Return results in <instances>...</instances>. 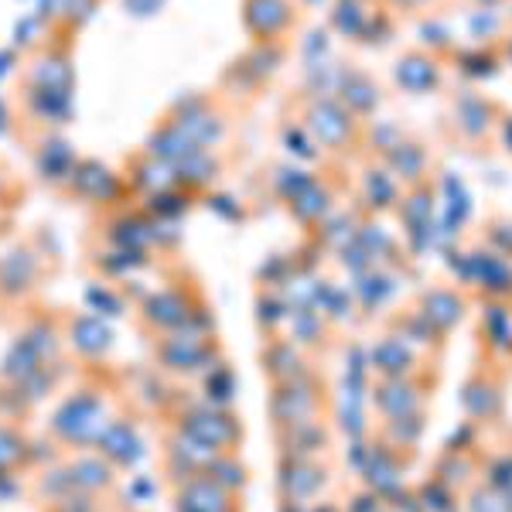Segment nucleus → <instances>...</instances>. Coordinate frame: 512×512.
I'll use <instances>...</instances> for the list:
<instances>
[{
    "label": "nucleus",
    "mask_w": 512,
    "mask_h": 512,
    "mask_svg": "<svg viewBox=\"0 0 512 512\" xmlns=\"http://www.w3.org/2000/svg\"><path fill=\"white\" fill-rule=\"evenodd\" d=\"M294 106V123L311 147L328 161H352L366 154L369 123L352 113L332 89H301Z\"/></svg>",
    "instance_id": "nucleus-1"
},
{
    "label": "nucleus",
    "mask_w": 512,
    "mask_h": 512,
    "mask_svg": "<svg viewBox=\"0 0 512 512\" xmlns=\"http://www.w3.org/2000/svg\"><path fill=\"white\" fill-rule=\"evenodd\" d=\"M502 113H506V106H502L499 99L475 93V89H465V93L451 96L444 130H448L451 140L465 144L468 151H482V147L495 144V130H499Z\"/></svg>",
    "instance_id": "nucleus-2"
},
{
    "label": "nucleus",
    "mask_w": 512,
    "mask_h": 512,
    "mask_svg": "<svg viewBox=\"0 0 512 512\" xmlns=\"http://www.w3.org/2000/svg\"><path fill=\"white\" fill-rule=\"evenodd\" d=\"M103 427H106V400L96 390H79L59 403L48 431H52L55 441L69 444V448H89V444H96Z\"/></svg>",
    "instance_id": "nucleus-3"
},
{
    "label": "nucleus",
    "mask_w": 512,
    "mask_h": 512,
    "mask_svg": "<svg viewBox=\"0 0 512 512\" xmlns=\"http://www.w3.org/2000/svg\"><path fill=\"white\" fill-rule=\"evenodd\" d=\"M393 86L407 96H431L448 86V59L437 48L410 45L393 62Z\"/></svg>",
    "instance_id": "nucleus-4"
},
{
    "label": "nucleus",
    "mask_w": 512,
    "mask_h": 512,
    "mask_svg": "<svg viewBox=\"0 0 512 512\" xmlns=\"http://www.w3.org/2000/svg\"><path fill=\"white\" fill-rule=\"evenodd\" d=\"M345 192H349V178H332L328 171H321V175H304V181L284 202L304 229H318L338 209Z\"/></svg>",
    "instance_id": "nucleus-5"
},
{
    "label": "nucleus",
    "mask_w": 512,
    "mask_h": 512,
    "mask_svg": "<svg viewBox=\"0 0 512 512\" xmlns=\"http://www.w3.org/2000/svg\"><path fill=\"white\" fill-rule=\"evenodd\" d=\"M239 14L253 45H287L301 18V7L297 0H243Z\"/></svg>",
    "instance_id": "nucleus-6"
},
{
    "label": "nucleus",
    "mask_w": 512,
    "mask_h": 512,
    "mask_svg": "<svg viewBox=\"0 0 512 512\" xmlns=\"http://www.w3.org/2000/svg\"><path fill=\"white\" fill-rule=\"evenodd\" d=\"M349 192H352V205L362 216H383V212H396V205L403 198V185L379 158H362L355 185L349 178Z\"/></svg>",
    "instance_id": "nucleus-7"
},
{
    "label": "nucleus",
    "mask_w": 512,
    "mask_h": 512,
    "mask_svg": "<svg viewBox=\"0 0 512 512\" xmlns=\"http://www.w3.org/2000/svg\"><path fill=\"white\" fill-rule=\"evenodd\" d=\"M178 434L188 437L198 448H205L209 454H226L236 444V420L229 414H222L219 407H192L188 414H181Z\"/></svg>",
    "instance_id": "nucleus-8"
},
{
    "label": "nucleus",
    "mask_w": 512,
    "mask_h": 512,
    "mask_svg": "<svg viewBox=\"0 0 512 512\" xmlns=\"http://www.w3.org/2000/svg\"><path fill=\"white\" fill-rule=\"evenodd\" d=\"M270 414H274L277 427H294V424H308V420H318V393L311 376H297L287 379V383H274V393H270Z\"/></svg>",
    "instance_id": "nucleus-9"
},
{
    "label": "nucleus",
    "mask_w": 512,
    "mask_h": 512,
    "mask_svg": "<svg viewBox=\"0 0 512 512\" xmlns=\"http://www.w3.org/2000/svg\"><path fill=\"white\" fill-rule=\"evenodd\" d=\"M379 161H383L386 168L400 178L403 188H414V185H424V181H434V151L420 137L403 134Z\"/></svg>",
    "instance_id": "nucleus-10"
},
{
    "label": "nucleus",
    "mask_w": 512,
    "mask_h": 512,
    "mask_svg": "<svg viewBox=\"0 0 512 512\" xmlns=\"http://www.w3.org/2000/svg\"><path fill=\"white\" fill-rule=\"evenodd\" d=\"M332 93L342 99L345 106H349L352 113H359L362 120H373L379 103H383V93H379V82L369 76L366 69H359V65H345L342 72H338V82Z\"/></svg>",
    "instance_id": "nucleus-11"
},
{
    "label": "nucleus",
    "mask_w": 512,
    "mask_h": 512,
    "mask_svg": "<svg viewBox=\"0 0 512 512\" xmlns=\"http://www.w3.org/2000/svg\"><path fill=\"white\" fill-rule=\"evenodd\" d=\"M93 448L103 454L113 468H130V465H137L140 448H144V444H140V437H137L130 420L113 417V420H106V427L99 431Z\"/></svg>",
    "instance_id": "nucleus-12"
},
{
    "label": "nucleus",
    "mask_w": 512,
    "mask_h": 512,
    "mask_svg": "<svg viewBox=\"0 0 512 512\" xmlns=\"http://www.w3.org/2000/svg\"><path fill=\"white\" fill-rule=\"evenodd\" d=\"M69 342H72V349L79 355H86V359H99V355L110 352L113 332L99 315H79L69 321Z\"/></svg>",
    "instance_id": "nucleus-13"
},
{
    "label": "nucleus",
    "mask_w": 512,
    "mask_h": 512,
    "mask_svg": "<svg viewBox=\"0 0 512 512\" xmlns=\"http://www.w3.org/2000/svg\"><path fill=\"white\" fill-rule=\"evenodd\" d=\"M144 318L151 321L161 332H175V328H185L192 311H188V297L181 291H158L147 297L144 304Z\"/></svg>",
    "instance_id": "nucleus-14"
},
{
    "label": "nucleus",
    "mask_w": 512,
    "mask_h": 512,
    "mask_svg": "<svg viewBox=\"0 0 512 512\" xmlns=\"http://www.w3.org/2000/svg\"><path fill=\"white\" fill-rule=\"evenodd\" d=\"M65 468H69V475H72V482H76L79 492H93V495L103 492V489H110V485H113V472H117V468H113L99 451L76 454V458H72Z\"/></svg>",
    "instance_id": "nucleus-15"
},
{
    "label": "nucleus",
    "mask_w": 512,
    "mask_h": 512,
    "mask_svg": "<svg viewBox=\"0 0 512 512\" xmlns=\"http://www.w3.org/2000/svg\"><path fill=\"white\" fill-rule=\"evenodd\" d=\"M205 359V342L198 335H181V328H175L171 335L161 338V362L164 369H175V373H185V369H195L198 362Z\"/></svg>",
    "instance_id": "nucleus-16"
},
{
    "label": "nucleus",
    "mask_w": 512,
    "mask_h": 512,
    "mask_svg": "<svg viewBox=\"0 0 512 512\" xmlns=\"http://www.w3.org/2000/svg\"><path fill=\"white\" fill-rule=\"evenodd\" d=\"M38 274V263L31 253L14 250L0 260V297H21Z\"/></svg>",
    "instance_id": "nucleus-17"
},
{
    "label": "nucleus",
    "mask_w": 512,
    "mask_h": 512,
    "mask_svg": "<svg viewBox=\"0 0 512 512\" xmlns=\"http://www.w3.org/2000/svg\"><path fill=\"white\" fill-rule=\"evenodd\" d=\"M461 308H465L461 294L451 291V287H434V291L424 294V318L437 332H451L461 321Z\"/></svg>",
    "instance_id": "nucleus-18"
},
{
    "label": "nucleus",
    "mask_w": 512,
    "mask_h": 512,
    "mask_svg": "<svg viewBox=\"0 0 512 512\" xmlns=\"http://www.w3.org/2000/svg\"><path fill=\"white\" fill-rule=\"evenodd\" d=\"M393 18H420V14H431L441 7V0H379Z\"/></svg>",
    "instance_id": "nucleus-19"
},
{
    "label": "nucleus",
    "mask_w": 512,
    "mask_h": 512,
    "mask_svg": "<svg viewBox=\"0 0 512 512\" xmlns=\"http://www.w3.org/2000/svg\"><path fill=\"white\" fill-rule=\"evenodd\" d=\"M86 301L93 304L99 318H103V315H120V308H123V304H120L117 297H113L110 291H106V287H103V291H99V284H96V287H89Z\"/></svg>",
    "instance_id": "nucleus-20"
},
{
    "label": "nucleus",
    "mask_w": 512,
    "mask_h": 512,
    "mask_svg": "<svg viewBox=\"0 0 512 512\" xmlns=\"http://www.w3.org/2000/svg\"><path fill=\"white\" fill-rule=\"evenodd\" d=\"M52 506L55 512H99L93 492H72V495H65V499L52 502Z\"/></svg>",
    "instance_id": "nucleus-21"
},
{
    "label": "nucleus",
    "mask_w": 512,
    "mask_h": 512,
    "mask_svg": "<svg viewBox=\"0 0 512 512\" xmlns=\"http://www.w3.org/2000/svg\"><path fill=\"white\" fill-rule=\"evenodd\" d=\"M495 144L502 147V151L512 158V110L502 113V120H499V130H495Z\"/></svg>",
    "instance_id": "nucleus-22"
}]
</instances>
